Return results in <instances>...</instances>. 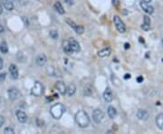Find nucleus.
I'll return each instance as SVG.
<instances>
[{"instance_id":"nucleus-16","label":"nucleus","mask_w":163,"mask_h":134,"mask_svg":"<svg viewBox=\"0 0 163 134\" xmlns=\"http://www.w3.org/2000/svg\"><path fill=\"white\" fill-rule=\"evenodd\" d=\"M141 28L144 31H149L151 29V19L148 16H144V21H143V25L141 26Z\"/></svg>"},{"instance_id":"nucleus-15","label":"nucleus","mask_w":163,"mask_h":134,"mask_svg":"<svg viewBox=\"0 0 163 134\" xmlns=\"http://www.w3.org/2000/svg\"><path fill=\"white\" fill-rule=\"evenodd\" d=\"M9 72L12 76L13 79H17L18 78V68L16 65H10L9 66Z\"/></svg>"},{"instance_id":"nucleus-42","label":"nucleus","mask_w":163,"mask_h":134,"mask_svg":"<svg viewBox=\"0 0 163 134\" xmlns=\"http://www.w3.org/2000/svg\"><path fill=\"white\" fill-rule=\"evenodd\" d=\"M162 45H163V39H162Z\"/></svg>"},{"instance_id":"nucleus-10","label":"nucleus","mask_w":163,"mask_h":134,"mask_svg":"<svg viewBox=\"0 0 163 134\" xmlns=\"http://www.w3.org/2000/svg\"><path fill=\"white\" fill-rule=\"evenodd\" d=\"M140 7L142 8V10H143L145 13H147V14H149V15H151V14H153V12H154V7H153L152 5H151L149 3H145V2L141 1V2H140Z\"/></svg>"},{"instance_id":"nucleus-29","label":"nucleus","mask_w":163,"mask_h":134,"mask_svg":"<svg viewBox=\"0 0 163 134\" xmlns=\"http://www.w3.org/2000/svg\"><path fill=\"white\" fill-rule=\"evenodd\" d=\"M75 32H76V34H82L84 32V28L82 26H78V27L76 28Z\"/></svg>"},{"instance_id":"nucleus-28","label":"nucleus","mask_w":163,"mask_h":134,"mask_svg":"<svg viewBox=\"0 0 163 134\" xmlns=\"http://www.w3.org/2000/svg\"><path fill=\"white\" fill-rule=\"evenodd\" d=\"M50 36H51L53 39H57V37H58V33H57V31H55V30H52V31L50 32Z\"/></svg>"},{"instance_id":"nucleus-21","label":"nucleus","mask_w":163,"mask_h":134,"mask_svg":"<svg viewBox=\"0 0 163 134\" xmlns=\"http://www.w3.org/2000/svg\"><path fill=\"white\" fill-rule=\"evenodd\" d=\"M111 55V49L109 48V47H107V48H104V49H102V50H101V51H99L98 52V56L99 57H105V56H108V55Z\"/></svg>"},{"instance_id":"nucleus-8","label":"nucleus","mask_w":163,"mask_h":134,"mask_svg":"<svg viewBox=\"0 0 163 134\" xmlns=\"http://www.w3.org/2000/svg\"><path fill=\"white\" fill-rule=\"evenodd\" d=\"M7 94L10 100H16L20 96V93L17 89L16 88H10L7 90Z\"/></svg>"},{"instance_id":"nucleus-3","label":"nucleus","mask_w":163,"mask_h":134,"mask_svg":"<svg viewBox=\"0 0 163 134\" xmlns=\"http://www.w3.org/2000/svg\"><path fill=\"white\" fill-rule=\"evenodd\" d=\"M113 23H114V26H115V27H116V29H117V31L119 33H125L126 26H125L123 21L118 16H114V17H113Z\"/></svg>"},{"instance_id":"nucleus-9","label":"nucleus","mask_w":163,"mask_h":134,"mask_svg":"<svg viewBox=\"0 0 163 134\" xmlns=\"http://www.w3.org/2000/svg\"><path fill=\"white\" fill-rule=\"evenodd\" d=\"M46 72H47V74L49 76H54V77H61L62 76L61 72L58 69H56V68H55V67L53 66L47 67Z\"/></svg>"},{"instance_id":"nucleus-38","label":"nucleus","mask_w":163,"mask_h":134,"mask_svg":"<svg viewBox=\"0 0 163 134\" xmlns=\"http://www.w3.org/2000/svg\"><path fill=\"white\" fill-rule=\"evenodd\" d=\"M3 32H4V28H3L2 26H0V34H2Z\"/></svg>"},{"instance_id":"nucleus-13","label":"nucleus","mask_w":163,"mask_h":134,"mask_svg":"<svg viewBox=\"0 0 163 134\" xmlns=\"http://www.w3.org/2000/svg\"><path fill=\"white\" fill-rule=\"evenodd\" d=\"M55 88L57 89V91L59 92L60 94L65 95V93H66V86H65L64 82H62V81L56 82V83H55Z\"/></svg>"},{"instance_id":"nucleus-40","label":"nucleus","mask_w":163,"mask_h":134,"mask_svg":"<svg viewBox=\"0 0 163 134\" xmlns=\"http://www.w3.org/2000/svg\"><path fill=\"white\" fill-rule=\"evenodd\" d=\"M141 1H143L145 3H151V0H141Z\"/></svg>"},{"instance_id":"nucleus-27","label":"nucleus","mask_w":163,"mask_h":134,"mask_svg":"<svg viewBox=\"0 0 163 134\" xmlns=\"http://www.w3.org/2000/svg\"><path fill=\"white\" fill-rule=\"evenodd\" d=\"M4 132H5V133L13 134L15 133V130H14L12 127H6V128L4 130Z\"/></svg>"},{"instance_id":"nucleus-41","label":"nucleus","mask_w":163,"mask_h":134,"mask_svg":"<svg viewBox=\"0 0 163 134\" xmlns=\"http://www.w3.org/2000/svg\"><path fill=\"white\" fill-rule=\"evenodd\" d=\"M0 102H1V97H0Z\"/></svg>"},{"instance_id":"nucleus-24","label":"nucleus","mask_w":163,"mask_h":134,"mask_svg":"<svg viewBox=\"0 0 163 134\" xmlns=\"http://www.w3.org/2000/svg\"><path fill=\"white\" fill-rule=\"evenodd\" d=\"M0 52L2 54H7V52H8V46L5 41L0 44Z\"/></svg>"},{"instance_id":"nucleus-36","label":"nucleus","mask_w":163,"mask_h":134,"mask_svg":"<svg viewBox=\"0 0 163 134\" xmlns=\"http://www.w3.org/2000/svg\"><path fill=\"white\" fill-rule=\"evenodd\" d=\"M124 78H125V79H128V78L130 79V74H129V73H127V74H125V76H124Z\"/></svg>"},{"instance_id":"nucleus-34","label":"nucleus","mask_w":163,"mask_h":134,"mask_svg":"<svg viewBox=\"0 0 163 134\" xmlns=\"http://www.w3.org/2000/svg\"><path fill=\"white\" fill-rule=\"evenodd\" d=\"M65 1L68 5H73V0H65Z\"/></svg>"},{"instance_id":"nucleus-1","label":"nucleus","mask_w":163,"mask_h":134,"mask_svg":"<svg viewBox=\"0 0 163 134\" xmlns=\"http://www.w3.org/2000/svg\"><path fill=\"white\" fill-rule=\"evenodd\" d=\"M75 122L81 128H86L90 124V118L84 111H79L75 114Z\"/></svg>"},{"instance_id":"nucleus-19","label":"nucleus","mask_w":163,"mask_h":134,"mask_svg":"<svg viewBox=\"0 0 163 134\" xmlns=\"http://www.w3.org/2000/svg\"><path fill=\"white\" fill-rule=\"evenodd\" d=\"M3 6L8 11H12L15 7L13 2H11L9 0H3Z\"/></svg>"},{"instance_id":"nucleus-31","label":"nucleus","mask_w":163,"mask_h":134,"mask_svg":"<svg viewBox=\"0 0 163 134\" xmlns=\"http://www.w3.org/2000/svg\"><path fill=\"white\" fill-rule=\"evenodd\" d=\"M4 123H5V118L4 116L0 115V128L4 125Z\"/></svg>"},{"instance_id":"nucleus-20","label":"nucleus","mask_w":163,"mask_h":134,"mask_svg":"<svg viewBox=\"0 0 163 134\" xmlns=\"http://www.w3.org/2000/svg\"><path fill=\"white\" fill-rule=\"evenodd\" d=\"M156 124H157L159 129L163 131V113H160L156 117Z\"/></svg>"},{"instance_id":"nucleus-12","label":"nucleus","mask_w":163,"mask_h":134,"mask_svg":"<svg viewBox=\"0 0 163 134\" xmlns=\"http://www.w3.org/2000/svg\"><path fill=\"white\" fill-rule=\"evenodd\" d=\"M16 118H17V120H18L19 122L25 123V122H27V115L26 114L25 111H16Z\"/></svg>"},{"instance_id":"nucleus-35","label":"nucleus","mask_w":163,"mask_h":134,"mask_svg":"<svg viewBox=\"0 0 163 134\" xmlns=\"http://www.w3.org/2000/svg\"><path fill=\"white\" fill-rule=\"evenodd\" d=\"M2 67H3V59H2V57L0 56V70L2 69Z\"/></svg>"},{"instance_id":"nucleus-26","label":"nucleus","mask_w":163,"mask_h":134,"mask_svg":"<svg viewBox=\"0 0 163 134\" xmlns=\"http://www.w3.org/2000/svg\"><path fill=\"white\" fill-rule=\"evenodd\" d=\"M66 23H67V24L69 25V26H71V27H72L74 31H75V30H76V28L78 27V25H76V24H75L73 20H71V19H69V18H67V19H66Z\"/></svg>"},{"instance_id":"nucleus-7","label":"nucleus","mask_w":163,"mask_h":134,"mask_svg":"<svg viewBox=\"0 0 163 134\" xmlns=\"http://www.w3.org/2000/svg\"><path fill=\"white\" fill-rule=\"evenodd\" d=\"M137 118L140 121H147L150 117V113L148 111L146 110H143V109H140L138 111H137Z\"/></svg>"},{"instance_id":"nucleus-39","label":"nucleus","mask_w":163,"mask_h":134,"mask_svg":"<svg viewBox=\"0 0 163 134\" xmlns=\"http://www.w3.org/2000/svg\"><path fill=\"white\" fill-rule=\"evenodd\" d=\"M2 12H3V7H2V5L0 4V15L2 14Z\"/></svg>"},{"instance_id":"nucleus-23","label":"nucleus","mask_w":163,"mask_h":134,"mask_svg":"<svg viewBox=\"0 0 163 134\" xmlns=\"http://www.w3.org/2000/svg\"><path fill=\"white\" fill-rule=\"evenodd\" d=\"M63 49H64L65 54H67V55L73 54V51L71 50V48H70V46H69L68 41H65V42L63 43Z\"/></svg>"},{"instance_id":"nucleus-33","label":"nucleus","mask_w":163,"mask_h":134,"mask_svg":"<svg viewBox=\"0 0 163 134\" xmlns=\"http://www.w3.org/2000/svg\"><path fill=\"white\" fill-rule=\"evenodd\" d=\"M137 81H138V83H141V82L143 81V77H142V76L138 77V78H137Z\"/></svg>"},{"instance_id":"nucleus-17","label":"nucleus","mask_w":163,"mask_h":134,"mask_svg":"<svg viewBox=\"0 0 163 134\" xmlns=\"http://www.w3.org/2000/svg\"><path fill=\"white\" fill-rule=\"evenodd\" d=\"M76 92V87L73 83H70L67 87H66V93L69 96H73Z\"/></svg>"},{"instance_id":"nucleus-2","label":"nucleus","mask_w":163,"mask_h":134,"mask_svg":"<svg viewBox=\"0 0 163 134\" xmlns=\"http://www.w3.org/2000/svg\"><path fill=\"white\" fill-rule=\"evenodd\" d=\"M65 108L62 103H56L50 109V113L55 119H60L65 113Z\"/></svg>"},{"instance_id":"nucleus-14","label":"nucleus","mask_w":163,"mask_h":134,"mask_svg":"<svg viewBox=\"0 0 163 134\" xmlns=\"http://www.w3.org/2000/svg\"><path fill=\"white\" fill-rule=\"evenodd\" d=\"M46 61H47V58L44 54H41L39 55H37L36 59H35V63H36V65L38 66H44L46 64Z\"/></svg>"},{"instance_id":"nucleus-18","label":"nucleus","mask_w":163,"mask_h":134,"mask_svg":"<svg viewBox=\"0 0 163 134\" xmlns=\"http://www.w3.org/2000/svg\"><path fill=\"white\" fill-rule=\"evenodd\" d=\"M107 113H108V116H109L110 119H114L117 115L116 109L112 106H109V108L107 110Z\"/></svg>"},{"instance_id":"nucleus-6","label":"nucleus","mask_w":163,"mask_h":134,"mask_svg":"<svg viewBox=\"0 0 163 134\" xmlns=\"http://www.w3.org/2000/svg\"><path fill=\"white\" fill-rule=\"evenodd\" d=\"M68 44H69V46H70L71 50L73 51V53H78V52H80V50H81L80 44H79V43L74 38H70L68 40Z\"/></svg>"},{"instance_id":"nucleus-22","label":"nucleus","mask_w":163,"mask_h":134,"mask_svg":"<svg viewBox=\"0 0 163 134\" xmlns=\"http://www.w3.org/2000/svg\"><path fill=\"white\" fill-rule=\"evenodd\" d=\"M55 9L60 14V15H63V14H65V9H64V6L62 5V4L59 2V1H57V2H55Z\"/></svg>"},{"instance_id":"nucleus-37","label":"nucleus","mask_w":163,"mask_h":134,"mask_svg":"<svg viewBox=\"0 0 163 134\" xmlns=\"http://www.w3.org/2000/svg\"><path fill=\"white\" fill-rule=\"evenodd\" d=\"M128 48H130V44L128 43H126L125 44V49H128Z\"/></svg>"},{"instance_id":"nucleus-32","label":"nucleus","mask_w":163,"mask_h":134,"mask_svg":"<svg viewBox=\"0 0 163 134\" xmlns=\"http://www.w3.org/2000/svg\"><path fill=\"white\" fill-rule=\"evenodd\" d=\"M112 3H113V5H114L115 6H118V5H119L120 1H119V0H112Z\"/></svg>"},{"instance_id":"nucleus-30","label":"nucleus","mask_w":163,"mask_h":134,"mask_svg":"<svg viewBox=\"0 0 163 134\" xmlns=\"http://www.w3.org/2000/svg\"><path fill=\"white\" fill-rule=\"evenodd\" d=\"M5 72H2V73H0V83H2V82H4L5 81Z\"/></svg>"},{"instance_id":"nucleus-25","label":"nucleus","mask_w":163,"mask_h":134,"mask_svg":"<svg viewBox=\"0 0 163 134\" xmlns=\"http://www.w3.org/2000/svg\"><path fill=\"white\" fill-rule=\"evenodd\" d=\"M83 94L85 96H91L93 94V88L89 85L85 86L84 89H83Z\"/></svg>"},{"instance_id":"nucleus-11","label":"nucleus","mask_w":163,"mask_h":134,"mask_svg":"<svg viewBox=\"0 0 163 134\" xmlns=\"http://www.w3.org/2000/svg\"><path fill=\"white\" fill-rule=\"evenodd\" d=\"M103 99L107 102H111L112 100H113V93H112V91L111 90L110 87H107L105 89V91L103 93Z\"/></svg>"},{"instance_id":"nucleus-5","label":"nucleus","mask_w":163,"mask_h":134,"mask_svg":"<svg viewBox=\"0 0 163 134\" xmlns=\"http://www.w3.org/2000/svg\"><path fill=\"white\" fill-rule=\"evenodd\" d=\"M104 118V113L100 109H95L93 111V120L96 122V123H100L102 122Z\"/></svg>"},{"instance_id":"nucleus-4","label":"nucleus","mask_w":163,"mask_h":134,"mask_svg":"<svg viewBox=\"0 0 163 134\" xmlns=\"http://www.w3.org/2000/svg\"><path fill=\"white\" fill-rule=\"evenodd\" d=\"M33 95L36 96V97H40L43 93H44V85L42 83L40 82H35L34 86H33L32 90H31Z\"/></svg>"}]
</instances>
